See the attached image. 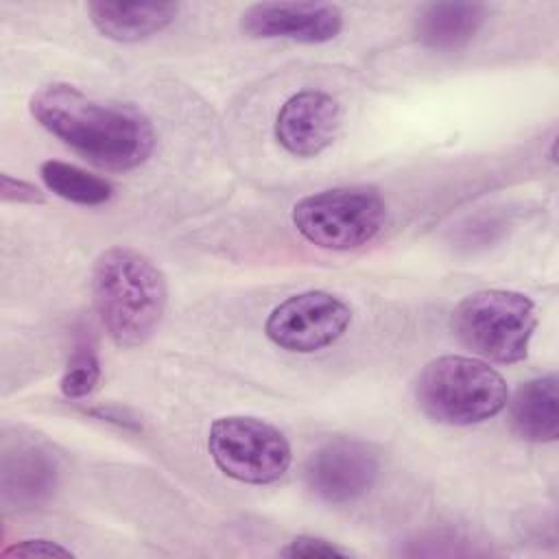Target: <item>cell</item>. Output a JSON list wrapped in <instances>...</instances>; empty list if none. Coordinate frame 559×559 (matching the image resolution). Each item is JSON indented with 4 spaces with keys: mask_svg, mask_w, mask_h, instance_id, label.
I'll return each instance as SVG.
<instances>
[{
    "mask_svg": "<svg viewBox=\"0 0 559 559\" xmlns=\"http://www.w3.org/2000/svg\"><path fill=\"white\" fill-rule=\"evenodd\" d=\"M28 109L46 131L105 170H133L155 146L153 124L142 111L90 98L70 83L39 87Z\"/></svg>",
    "mask_w": 559,
    "mask_h": 559,
    "instance_id": "1",
    "label": "cell"
},
{
    "mask_svg": "<svg viewBox=\"0 0 559 559\" xmlns=\"http://www.w3.org/2000/svg\"><path fill=\"white\" fill-rule=\"evenodd\" d=\"M92 297L109 338L129 349L146 343L162 323L168 284L138 249L109 247L94 262Z\"/></svg>",
    "mask_w": 559,
    "mask_h": 559,
    "instance_id": "2",
    "label": "cell"
},
{
    "mask_svg": "<svg viewBox=\"0 0 559 559\" xmlns=\"http://www.w3.org/2000/svg\"><path fill=\"white\" fill-rule=\"evenodd\" d=\"M415 402L437 424L472 426L496 417L509 402V389L489 362L448 354L419 371Z\"/></svg>",
    "mask_w": 559,
    "mask_h": 559,
    "instance_id": "3",
    "label": "cell"
},
{
    "mask_svg": "<svg viewBox=\"0 0 559 559\" xmlns=\"http://www.w3.org/2000/svg\"><path fill=\"white\" fill-rule=\"evenodd\" d=\"M535 328V304L518 290H478L452 310V332L461 345L500 365H513L528 356Z\"/></svg>",
    "mask_w": 559,
    "mask_h": 559,
    "instance_id": "4",
    "label": "cell"
},
{
    "mask_svg": "<svg viewBox=\"0 0 559 559\" xmlns=\"http://www.w3.org/2000/svg\"><path fill=\"white\" fill-rule=\"evenodd\" d=\"M386 221V205L367 186L330 188L299 199L293 207L295 229L312 245L332 251L358 249L373 240Z\"/></svg>",
    "mask_w": 559,
    "mask_h": 559,
    "instance_id": "5",
    "label": "cell"
},
{
    "mask_svg": "<svg viewBox=\"0 0 559 559\" xmlns=\"http://www.w3.org/2000/svg\"><path fill=\"white\" fill-rule=\"evenodd\" d=\"M207 450L225 476L249 485L275 483L293 459L288 439L273 424L251 415L218 417L210 426Z\"/></svg>",
    "mask_w": 559,
    "mask_h": 559,
    "instance_id": "6",
    "label": "cell"
},
{
    "mask_svg": "<svg viewBox=\"0 0 559 559\" xmlns=\"http://www.w3.org/2000/svg\"><path fill=\"white\" fill-rule=\"evenodd\" d=\"M352 321L349 306L325 290H306L277 304L264 332L277 347L295 354L319 352L338 341Z\"/></svg>",
    "mask_w": 559,
    "mask_h": 559,
    "instance_id": "7",
    "label": "cell"
},
{
    "mask_svg": "<svg viewBox=\"0 0 559 559\" xmlns=\"http://www.w3.org/2000/svg\"><path fill=\"white\" fill-rule=\"evenodd\" d=\"M378 474V454L367 443L347 437L319 445L304 467L308 489L330 504L358 500L373 487Z\"/></svg>",
    "mask_w": 559,
    "mask_h": 559,
    "instance_id": "8",
    "label": "cell"
},
{
    "mask_svg": "<svg viewBox=\"0 0 559 559\" xmlns=\"http://www.w3.org/2000/svg\"><path fill=\"white\" fill-rule=\"evenodd\" d=\"M240 28L255 39L325 44L341 33L343 11L330 2H258L242 11Z\"/></svg>",
    "mask_w": 559,
    "mask_h": 559,
    "instance_id": "9",
    "label": "cell"
},
{
    "mask_svg": "<svg viewBox=\"0 0 559 559\" xmlns=\"http://www.w3.org/2000/svg\"><path fill=\"white\" fill-rule=\"evenodd\" d=\"M341 105L323 90H301L277 111L275 140L295 157H314L336 138Z\"/></svg>",
    "mask_w": 559,
    "mask_h": 559,
    "instance_id": "10",
    "label": "cell"
},
{
    "mask_svg": "<svg viewBox=\"0 0 559 559\" xmlns=\"http://www.w3.org/2000/svg\"><path fill=\"white\" fill-rule=\"evenodd\" d=\"M0 478L7 509L22 511L39 507L57 487V459L35 441H20L13 450L4 452Z\"/></svg>",
    "mask_w": 559,
    "mask_h": 559,
    "instance_id": "11",
    "label": "cell"
},
{
    "mask_svg": "<svg viewBox=\"0 0 559 559\" xmlns=\"http://www.w3.org/2000/svg\"><path fill=\"white\" fill-rule=\"evenodd\" d=\"M90 22L94 28L114 41L133 44L148 39L168 28L177 13V2H90Z\"/></svg>",
    "mask_w": 559,
    "mask_h": 559,
    "instance_id": "12",
    "label": "cell"
},
{
    "mask_svg": "<svg viewBox=\"0 0 559 559\" xmlns=\"http://www.w3.org/2000/svg\"><path fill=\"white\" fill-rule=\"evenodd\" d=\"M509 404V421L520 439L555 441L559 435V378L546 373L522 382Z\"/></svg>",
    "mask_w": 559,
    "mask_h": 559,
    "instance_id": "13",
    "label": "cell"
},
{
    "mask_svg": "<svg viewBox=\"0 0 559 559\" xmlns=\"http://www.w3.org/2000/svg\"><path fill=\"white\" fill-rule=\"evenodd\" d=\"M485 20L487 7L480 2H432L415 17V37L430 50L450 52L467 46Z\"/></svg>",
    "mask_w": 559,
    "mask_h": 559,
    "instance_id": "14",
    "label": "cell"
},
{
    "mask_svg": "<svg viewBox=\"0 0 559 559\" xmlns=\"http://www.w3.org/2000/svg\"><path fill=\"white\" fill-rule=\"evenodd\" d=\"M39 175L50 192L76 205H100L114 194V186L107 179L68 162L48 159L39 166Z\"/></svg>",
    "mask_w": 559,
    "mask_h": 559,
    "instance_id": "15",
    "label": "cell"
},
{
    "mask_svg": "<svg viewBox=\"0 0 559 559\" xmlns=\"http://www.w3.org/2000/svg\"><path fill=\"white\" fill-rule=\"evenodd\" d=\"M100 378V362L96 356V349L87 343H79L68 358V365L63 369L59 389L66 397L79 400L94 391Z\"/></svg>",
    "mask_w": 559,
    "mask_h": 559,
    "instance_id": "16",
    "label": "cell"
},
{
    "mask_svg": "<svg viewBox=\"0 0 559 559\" xmlns=\"http://www.w3.org/2000/svg\"><path fill=\"white\" fill-rule=\"evenodd\" d=\"M282 557H349V550L323 539V537H312V535H299L293 542H288V546L280 552Z\"/></svg>",
    "mask_w": 559,
    "mask_h": 559,
    "instance_id": "17",
    "label": "cell"
},
{
    "mask_svg": "<svg viewBox=\"0 0 559 559\" xmlns=\"http://www.w3.org/2000/svg\"><path fill=\"white\" fill-rule=\"evenodd\" d=\"M2 559H11V557H72L70 548H63L57 542L50 539H22L13 546H7L0 552Z\"/></svg>",
    "mask_w": 559,
    "mask_h": 559,
    "instance_id": "18",
    "label": "cell"
},
{
    "mask_svg": "<svg viewBox=\"0 0 559 559\" xmlns=\"http://www.w3.org/2000/svg\"><path fill=\"white\" fill-rule=\"evenodd\" d=\"M0 197H2L4 203H31V205H35V203L46 201L44 192L37 186H33L24 179L11 177L7 173H2V177H0Z\"/></svg>",
    "mask_w": 559,
    "mask_h": 559,
    "instance_id": "19",
    "label": "cell"
}]
</instances>
